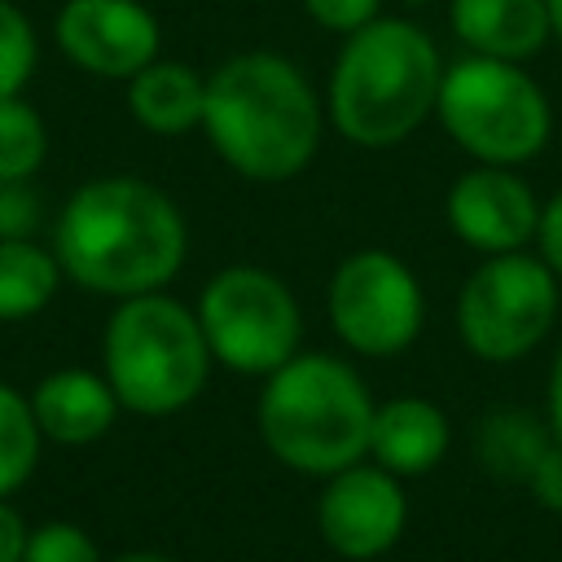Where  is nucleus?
Here are the masks:
<instances>
[{
	"mask_svg": "<svg viewBox=\"0 0 562 562\" xmlns=\"http://www.w3.org/2000/svg\"><path fill=\"white\" fill-rule=\"evenodd\" d=\"M53 255L79 290L132 299L176 281L189 255V228L158 184L140 176H97L61 202Z\"/></svg>",
	"mask_w": 562,
	"mask_h": 562,
	"instance_id": "nucleus-1",
	"label": "nucleus"
},
{
	"mask_svg": "<svg viewBox=\"0 0 562 562\" xmlns=\"http://www.w3.org/2000/svg\"><path fill=\"white\" fill-rule=\"evenodd\" d=\"M325 123V101L312 79L272 48L233 53L206 75L202 132L241 180L281 184L303 176L321 149Z\"/></svg>",
	"mask_w": 562,
	"mask_h": 562,
	"instance_id": "nucleus-2",
	"label": "nucleus"
},
{
	"mask_svg": "<svg viewBox=\"0 0 562 562\" xmlns=\"http://www.w3.org/2000/svg\"><path fill=\"white\" fill-rule=\"evenodd\" d=\"M439 79L443 57L430 31L378 13L369 26L342 35L325 83V119L360 149H391L435 114Z\"/></svg>",
	"mask_w": 562,
	"mask_h": 562,
	"instance_id": "nucleus-3",
	"label": "nucleus"
},
{
	"mask_svg": "<svg viewBox=\"0 0 562 562\" xmlns=\"http://www.w3.org/2000/svg\"><path fill=\"white\" fill-rule=\"evenodd\" d=\"M373 395L364 378L329 351H294L263 378L255 422L263 448L294 474L329 479L369 457Z\"/></svg>",
	"mask_w": 562,
	"mask_h": 562,
	"instance_id": "nucleus-4",
	"label": "nucleus"
},
{
	"mask_svg": "<svg viewBox=\"0 0 562 562\" xmlns=\"http://www.w3.org/2000/svg\"><path fill=\"white\" fill-rule=\"evenodd\" d=\"M211 347L193 307L167 290L119 299L101 329V373L119 404L140 417L189 408L211 378Z\"/></svg>",
	"mask_w": 562,
	"mask_h": 562,
	"instance_id": "nucleus-5",
	"label": "nucleus"
},
{
	"mask_svg": "<svg viewBox=\"0 0 562 562\" xmlns=\"http://www.w3.org/2000/svg\"><path fill=\"white\" fill-rule=\"evenodd\" d=\"M439 127L474 162L522 167L553 136V105L522 61L465 53L443 66L435 97Z\"/></svg>",
	"mask_w": 562,
	"mask_h": 562,
	"instance_id": "nucleus-6",
	"label": "nucleus"
},
{
	"mask_svg": "<svg viewBox=\"0 0 562 562\" xmlns=\"http://www.w3.org/2000/svg\"><path fill=\"white\" fill-rule=\"evenodd\" d=\"M558 299V272L540 255H483L457 294V334L474 360L514 364L553 334Z\"/></svg>",
	"mask_w": 562,
	"mask_h": 562,
	"instance_id": "nucleus-7",
	"label": "nucleus"
},
{
	"mask_svg": "<svg viewBox=\"0 0 562 562\" xmlns=\"http://www.w3.org/2000/svg\"><path fill=\"white\" fill-rule=\"evenodd\" d=\"M193 312L202 321L215 364L233 373L268 378L303 342V312H299L294 290L259 263L220 268L202 285Z\"/></svg>",
	"mask_w": 562,
	"mask_h": 562,
	"instance_id": "nucleus-8",
	"label": "nucleus"
},
{
	"mask_svg": "<svg viewBox=\"0 0 562 562\" xmlns=\"http://www.w3.org/2000/svg\"><path fill=\"white\" fill-rule=\"evenodd\" d=\"M325 307H329V325L338 342L369 360L408 351L426 321L422 281L400 255L378 250V246L351 250L334 268Z\"/></svg>",
	"mask_w": 562,
	"mask_h": 562,
	"instance_id": "nucleus-9",
	"label": "nucleus"
},
{
	"mask_svg": "<svg viewBox=\"0 0 562 562\" xmlns=\"http://www.w3.org/2000/svg\"><path fill=\"white\" fill-rule=\"evenodd\" d=\"M404 527L408 496L400 487V474L382 470L378 461H356L329 474L316 496V531L347 562L382 558L386 549H395Z\"/></svg>",
	"mask_w": 562,
	"mask_h": 562,
	"instance_id": "nucleus-10",
	"label": "nucleus"
},
{
	"mask_svg": "<svg viewBox=\"0 0 562 562\" xmlns=\"http://www.w3.org/2000/svg\"><path fill=\"white\" fill-rule=\"evenodd\" d=\"M53 40L70 66L97 79H132L162 48L158 18L140 0H66Z\"/></svg>",
	"mask_w": 562,
	"mask_h": 562,
	"instance_id": "nucleus-11",
	"label": "nucleus"
},
{
	"mask_svg": "<svg viewBox=\"0 0 562 562\" xmlns=\"http://www.w3.org/2000/svg\"><path fill=\"white\" fill-rule=\"evenodd\" d=\"M448 228L479 255H505L527 250L540 228V198L518 176V167L474 162L448 184L443 198Z\"/></svg>",
	"mask_w": 562,
	"mask_h": 562,
	"instance_id": "nucleus-12",
	"label": "nucleus"
},
{
	"mask_svg": "<svg viewBox=\"0 0 562 562\" xmlns=\"http://www.w3.org/2000/svg\"><path fill=\"white\" fill-rule=\"evenodd\" d=\"M119 395L105 382V373L92 369H53L35 382L31 391V413L40 422V435L66 448L97 443L114 417H119Z\"/></svg>",
	"mask_w": 562,
	"mask_h": 562,
	"instance_id": "nucleus-13",
	"label": "nucleus"
},
{
	"mask_svg": "<svg viewBox=\"0 0 562 562\" xmlns=\"http://www.w3.org/2000/svg\"><path fill=\"white\" fill-rule=\"evenodd\" d=\"M448 443H452V426L435 400L395 395V400L373 408L369 461H378L382 470H391L400 479L430 474L448 457Z\"/></svg>",
	"mask_w": 562,
	"mask_h": 562,
	"instance_id": "nucleus-14",
	"label": "nucleus"
},
{
	"mask_svg": "<svg viewBox=\"0 0 562 562\" xmlns=\"http://www.w3.org/2000/svg\"><path fill=\"white\" fill-rule=\"evenodd\" d=\"M448 26L465 53L531 61L553 40L544 0H448Z\"/></svg>",
	"mask_w": 562,
	"mask_h": 562,
	"instance_id": "nucleus-15",
	"label": "nucleus"
},
{
	"mask_svg": "<svg viewBox=\"0 0 562 562\" xmlns=\"http://www.w3.org/2000/svg\"><path fill=\"white\" fill-rule=\"evenodd\" d=\"M127 110L154 136H184L202 127L206 75H198L189 61L154 57L127 79Z\"/></svg>",
	"mask_w": 562,
	"mask_h": 562,
	"instance_id": "nucleus-16",
	"label": "nucleus"
},
{
	"mask_svg": "<svg viewBox=\"0 0 562 562\" xmlns=\"http://www.w3.org/2000/svg\"><path fill=\"white\" fill-rule=\"evenodd\" d=\"M66 281L53 250L31 237H0V325L40 316Z\"/></svg>",
	"mask_w": 562,
	"mask_h": 562,
	"instance_id": "nucleus-17",
	"label": "nucleus"
},
{
	"mask_svg": "<svg viewBox=\"0 0 562 562\" xmlns=\"http://www.w3.org/2000/svg\"><path fill=\"white\" fill-rule=\"evenodd\" d=\"M40 422L31 413V395L0 382V496H13L40 465Z\"/></svg>",
	"mask_w": 562,
	"mask_h": 562,
	"instance_id": "nucleus-18",
	"label": "nucleus"
},
{
	"mask_svg": "<svg viewBox=\"0 0 562 562\" xmlns=\"http://www.w3.org/2000/svg\"><path fill=\"white\" fill-rule=\"evenodd\" d=\"M48 158V127L22 92L0 97V180H31Z\"/></svg>",
	"mask_w": 562,
	"mask_h": 562,
	"instance_id": "nucleus-19",
	"label": "nucleus"
},
{
	"mask_svg": "<svg viewBox=\"0 0 562 562\" xmlns=\"http://www.w3.org/2000/svg\"><path fill=\"white\" fill-rule=\"evenodd\" d=\"M544 430L527 417V413H496L483 422L479 430V457L487 470L505 474V479H522L527 483V470L536 465V457L544 452Z\"/></svg>",
	"mask_w": 562,
	"mask_h": 562,
	"instance_id": "nucleus-20",
	"label": "nucleus"
},
{
	"mask_svg": "<svg viewBox=\"0 0 562 562\" xmlns=\"http://www.w3.org/2000/svg\"><path fill=\"white\" fill-rule=\"evenodd\" d=\"M35 61H40V35L31 18L13 0H0V97L22 92L35 75Z\"/></svg>",
	"mask_w": 562,
	"mask_h": 562,
	"instance_id": "nucleus-21",
	"label": "nucleus"
},
{
	"mask_svg": "<svg viewBox=\"0 0 562 562\" xmlns=\"http://www.w3.org/2000/svg\"><path fill=\"white\" fill-rule=\"evenodd\" d=\"M22 562H105V558H101L97 540L79 522L53 518L44 527H31Z\"/></svg>",
	"mask_w": 562,
	"mask_h": 562,
	"instance_id": "nucleus-22",
	"label": "nucleus"
},
{
	"mask_svg": "<svg viewBox=\"0 0 562 562\" xmlns=\"http://www.w3.org/2000/svg\"><path fill=\"white\" fill-rule=\"evenodd\" d=\"M303 13L334 35H351L382 13V0H303Z\"/></svg>",
	"mask_w": 562,
	"mask_h": 562,
	"instance_id": "nucleus-23",
	"label": "nucleus"
},
{
	"mask_svg": "<svg viewBox=\"0 0 562 562\" xmlns=\"http://www.w3.org/2000/svg\"><path fill=\"white\" fill-rule=\"evenodd\" d=\"M40 224V198L31 180H0V237H31Z\"/></svg>",
	"mask_w": 562,
	"mask_h": 562,
	"instance_id": "nucleus-24",
	"label": "nucleus"
},
{
	"mask_svg": "<svg viewBox=\"0 0 562 562\" xmlns=\"http://www.w3.org/2000/svg\"><path fill=\"white\" fill-rule=\"evenodd\" d=\"M527 492L536 496V505L562 514V439H549L544 443V452L527 470Z\"/></svg>",
	"mask_w": 562,
	"mask_h": 562,
	"instance_id": "nucleus-25",
	"label": "nucleus"
},
{
	"mask_svg": "<svg viewBox=\"0 0 562 562\" xmlns=\"http://www.w3.org/2000/svg\"><path fill=\"white\" fill-rule=\"evenodd\" d=\"M536 246H540V259L558 272L562 281V189L540 202V228H536Z\"/></svg>",
	"mask_w": 562,
	"mask_h": 562,
	"instance_id": "nucleus-26",
	"label": "nucleus"
},
{
	"mask_svg": "<svg viewBox=\"0 0 562 562\" xmlns=\"http://www.w3.org/2000/svg\"><path fill=\"white\" fill-rule=\"evenodd\" d=\"M26 536H31L26 518L9 505V496H0V562H22V553H26Z\"/></svg>",
	"mask_w": 562,
	"mask_h": 562,
	"instance_id": "nucleus-27",
	"label": "nucleus"
},
{
	"mask_svg": "<svg viewBox=\"0 0 562 562\" xmlns=\"http://www.w3.org/2000/svg\"><path fill=\"white\" fill-rule=\"evenodd\" d=\"M549 430H553V439H562V338L549 360Z\"/></svg>",
	"mask_w": 562,
	"mask_h": 562,
	"instance_id": "nucleus-28",
	"label": "nucleus"
},
{
	"mask_svg": "<svg viewBox=\"0 0 562 562\" xmlns=\"http://www.w3.org/2000/svg\"><path fill=\"white\" fill-rule=\"evenodd\" d=\"M110 562H176V558H167V553H158V549H132V553H119V558H110Z\"/></svg>",
	"mask_w": 562,
	"mask_h": 562,
	"instance_id": "nucleus-29",
	"label": "nucleus"
},
{
	"mask_svg": "<svg viewBox=\"0 0 562 562\" xmlns=\"http://www.w3.org/2000/svg\"><path fill=\"white\" fill-rule=\"evenodd\" d=\"M549 4V22H553V40L562 44V0H544Z\"/></svg>",
	"mask_w": 562,
	"mask_h": 562,
	"instance_id": "nucleus-30",
	"label": "nucleus"
}]
</instances>
